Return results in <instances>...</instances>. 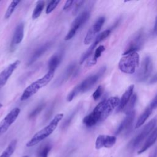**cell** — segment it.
<instances>
[{"label": "cell", "mask_w": 157, "mask_h": 157, "mask_svg": "<svg viewBox=\"0 0 157 157\" xmlns=\"http://www.w3.org/2000/svg\"><path fill=\"white\" fill-rule=\"evenodd\" d=\"M63 113H58L56 115L48 125L39 131L32 137V138L26 143V147H33L52 134L56 128L59 121L63 118Z\"/></svg>", "instance_id": "3"}, {"label": "cell", "mask_w": 157, "mask_h": 157, "mask_svg": "<svg viewBox=\"0 0 157 157\" xmlns=\"http://www.w3.org/2000/svg\"><path fill=\"white\" fill-rule=\"evenodd\" d=\"M63 53L60 52L53 55L48 61V71H55L63 58Z\"/></svg>", "instance_id": "20"}, {"label": "cell", "mask_w": 157, "mask_h": 157, "mask_svg": "<svg viewBox=\"0 0 157 157\" xmlns=\"http://www.w3.org/2000/svg\"><path fill=\"white\" fill-rule=\"evenodd\" d=\"M119 102L120 99L115 96L104 99L94 107L90 114L84 117L83 124L86 127L90 128L104 121L118 107Z\"/></svg>", "instance_id": "1"}, {"label": "cell", "mask_w": 157, "mask_h": 157, "mask_svg": "<svg viewBox=\"0 0 157 157\" xmlns=\"http://www.w3.org/2000/svg\"><path fill=\"white\" fill-rule=\"evenodd\" d=\"M20 2V1H12L10 5L9 6L8 8L7 9V10L5 13V18L6 19H8L10 17V16L12 15V13H13L15 9L16 8V7L17 6V5Z\"/></svg>", "instance_id": "27"}, {"label": "cell", "mask_w": 157, "mask_h": 157, "mask_svg": "<svg viewBox=\"0 0 157 157\" xmlns=\"http://www.w3.org/2000/svg\"><path fill=\"white\" fill-rule=\"evenodd\" d=\"M157 124V116L151 119L147 124H146L143 129L140 131V132L133 139H132L128 144V147L131 149H134L142 142L151 132L152 130L155 129V126Z\"/></svg>", "instance_id": "6"}, {"label": "cell", "mask_w": 157, "mask_h": 157, "mask_svg": "<svg viewBox=\"0 0 157 157\" xmlns=\"http://www.w3.org/2000/svg\"><path fill=\"white\" fill-rule=\"evenodd\" d=\"M84 3V1H77V3L76 4V6L74 9V11H73V14H76L77 13V12L78 11V10L80 9V8L82 7V4Z\"/></svg>", "instance_id": "32"}, {"label": "cell", "mask_w": 157, "mask_h": 157, "mask_svg": "<svg viewBox=\"0 0 157 157\" xmlns=\"http://www.w3.org/2000/svg\"><path fill=\"white\" fill-rule=\"evenodd\" d=\"M23 157H28V156H23Z\"/></svg>", "instance_id": "39"}, {"label": "cell", "mask_w": 157, "mask_h": 157, "mask_svg": "<svg viewBox=\"0 0 157 157\" xmlns=\"http://www.w3.org/2000/svg\"><path fill=\"white\" fill-rule=\"evenodd\" d=\"M105 17H99L96 21L92 25V26L89 29L88 31L85 39H84V44L85 45H88L91 43L92 40L95 37L96 34L100 31L102 26H103L104 22H105Z\"/></svg>", "instance_id": "12"}, {"label": "cell", "mask_w": 157, "mask_h": 157, "mask_svg": "<svg viewBox=\"0 0 157 157\" xmlns=\"http://www.w3.org/2000/svg\"><path fill=\"white\" fill-rule=\"evenodd\" d=\"M153 69L151 58L149 55L144 57L140 69L136 74V80L138 82L145 81L151 75Z\"/></svg>", "instance_id": "8"}, {"label": "cell", "mask_w": 157, "mask_h": 157, "mask_svg": "<svg viewBox=\"0 0 157 157\" xmlns=\"http://www.w3.org/2000/svg\"><path fill=\"white\" fill-rule=\"evenodd\" d=\"M134 85H131L125 91V92L123 93V96H121V99L120 100L119 104L117 108L116 112H119L124 110L128 103L129 102L131 96H132L133 91H134Z\"/></svg>", "instance_id": "16"}, {"label": "cell", "mask_w": 157, "mask_h": 157, "mask_svg": "<svg viewBox=\"0 0 157 157\" xmlns=\"http://www.w3.org/2000/svg\"><path fill=\"white\" fill-rule=\"evenodd\" d=\"M153 110V109L150 105L148 106L145 109L144 112L140 115V117H139V118H138V120L137 121V123H136V126H135V128L136 129L140 128L145 122V121L147 120V118L151 115Z\"/></svg>", "instance_id": "21"}, {"label": "cell", "mask_w": 157, "mask_h": 157, "mask_svg": "<svg viewBox=\"0 0 157 157\" xmlns=\"http://www.w3.org/2000/svg\"><path fill=\"white\" fill-rule=\"evenodd\" d=\"M2 107V104L0 102V109H1Z\"/></svg>", "instance_id": "38"}, {"label": "cell", "mask_w": 157, "mask_h": 157, "mask_svg": "<svg viewBox=\"0 0 157 157\" xmlns=\"http://www.w3.org/2000/svg\"><path fill=\"white\" fill-rule=\"evenodd\" d=\"M144 42V31L143 29L139 30L132 37V39L131 40L128 45L123 53V55L128 53L132 52H137L140 50Z\"/></svg>", "instance_id": "10"}, {"label": "cell", "mask_w": 157, "mask_h": 157, "mask_svg": "<svg viewBox=\"0 0 157 157\" xmlns=\"http://www.w3.org/2000/svg\"><path fill=\"white\" fill-rule=\"evenodd\" d=\"M104 91V88L101 85L98 86V87L96 88V90L94 91V92L93 94V98L94 101H97L100 98V97L102 96Z\"/></svg>", "instance_id": "30"}, {"label": "cell", "mask_w": 157, "mask_h": 157, "mask_svg": "<svg viewBox=\"0 0 157 157\" xmlns=\"http://www.w3.org/2000/svg\"><path fill=\"white\" fill-rule=\"evenodd\" d=\"M153 34L155 35H157V16L155 19V25L153 28Z\"/></svg>", "instance_id": "36"}, {"label": "cell", "mask_w": 157, "mask_h": 157, "mask_svg": "<svg viewBox=\"0 0 157 157\" xmlns=\"http://www.w3.org/2000/svg\"><path fill=\"white\" fill-rule=\"evenodd\" d=\"M150 84H153L157 82V72L154 75V76L150 79Z\"/></svg>", "instance_id": "35"}, {"label": "cell", "mask_w": 157, "mask_h": 157, "mask_svg": "<svg viewBox=\"0 0 157 157\" xmlns=\"http://www.w3.org/2000/svg\"><path fill=\"white\" fill-rule=\"evenodd\" d=\"M55 74V71H48L46 74H45L42 77L37 79L32 83H31L28 86H27L23 91L21 97V101H25L32 96L35 94L41 88L46 86L53 78Z\"/></svg>", "instance_id": "4"}, {"label": "cell", "mask_w": 157, "mask_h": 157, "mask_svg": "<svg viewBox=\"0 0 157 157\" xmlns=\"http://www.w3.org/2000/svg\"><path fill=\"white\" fill-rule=\"evenodd\" d=\"M60 2V1L59 0H55V1H51L49 2L48 4L46 10H45V13L46 14H49L58 5V4Z\"/></svg>", "instance_id": "29"}, {"label": "cell", "mask_w": 157, "mask_h": 157, "mask_svg": "<svg viewBox=\"0 0 157 157\" xmlns=\"http://www.w3.org/2000/svg\"><path fill=\"white\" fill-rule=\"evenodd\" d=\"M105 48L104 45H99L98 47H97L94 52V56L93 57L92 59H90L87 62L86 66L90 67V66H94V64H96L97 63V59L101 56L102 53L105 50Z\"/></svg>", "instance_id": "24"}, {"label": "cell", "mask_w": 157, "mask_h": 157, "mask_svg": "<svg viewBox=\"0 0 157 157\" xmlns=\"http://www.w3.org/2000/svg\"><path fill=\"white\" fill-rule=\"evenodd\" d=\"M20 63V60H15L14 62L10 64L0 73V90L6 85L9 77L12 75L14 71L18 67Z\"/></svg>", "instance_id": "14"}, {"label": "cell", "mask_w": 157, "mask_h": 157, "mask_svg": "<svg viewBox=\"0 0 157 157\" xmlns=\"http://www.w3.org/2000/svg\"><path fill=\"white\" fill-rule=\"evenodd\" d=\"M110 33H111V29H106V30L101 32L100 34H99L96 37L94 42H93V44L89 47V48L87 49V50L85 52H84L83 53V55H82V56L80 57V61H79V63L80 64H83V62L92 54L93 50H94V48H96L97 45L99 43H100L101 42H102L103 40L106 39L109 36Z\"/></svg>", "instance_id": "11"}, {"label": "cell", "mask_w": 157, "mask_h": 157, "mask_svg": "<svg viewBox=\"0 0 157 157\" xmlns=\"http://www.w3.org/2000/svg\"><path fill=\"white\" fill-rule=\"evenodd\" d=\"M44 6H45V1H38L37 2L36 7L34 9L33 12L32 13V18L33 20L37 19V18L39 17L41 13L42 12Z\"/></svg>", "instance_id": "26"}, {"label": "cell", "mask_w": 157, "mask_h": 157, "mask_svg": "<svg viewBox=\"0 0 157 157\" xmlns=\"http://www.w3.org/2000/svg\"><path fill=\"white\" fill-rule=\"evenodd\" d=\"M24 27L25 26L23 22H21L17 25L12 39L11 47H13L14 45L19 44L22 41L24 36Z\"/></svg>", "instance_id": "17"}, {"label": "cell", "mask_w": 157, "mask_h": 157, "mask_svg": "<svg viewBox=\"0 0 157 157\" xmlns=\"http://www.w3.org/2000/svg\"><path fill=\"white\" fill-rule=\"evenodd\" d=\"M136 99H137V96L136 94H134V95H132V98H131L129 102L128 103V104L126 105V106H128L126 108H124V110H125V112L126 113H128V112H130L133 110V108L134 107V105H135V103H136Z\"/></svg>", "instance_id": "28"}, {"label": "cell", "mask_w": 157, "mask_h": 157, "mask_svg": "<svg viewBox=\"0 0 157 157\" xmlns=\"http://www.w3.org/2000/svg\"><path fill=\"white\" fill-rule=\"evenodd\" d=\"M139 55L137 52L123 55L118 63L120 70L126 74H133L139 65Z\"/></svg>", "instance_id": "5"}, {"label": "cell", "mask_w": 157, "mask_h": 157, "mask_svg": "<svg viewBox=\"0 0 157 157\" xmlns=\"http://www.w3.org/2000/svg\"><path fill=\"white\" fill-rule=\"evenodd\" d=\"M156 155H157V154H156V152H155L150 157H156Z\"/></svg>", "instance_id": "37"}, {"label": "cell", "mask_w": 157, "mask_h": 157, "mask_svg": "<svg viewBox=\"0 0 157 157\" xmlns=\"http://www.w3.org/2000/svg\"><path fill=\"white\" fill-rule=\"evenodd\" d=\"M74 1L72 0H69V1H66L64 5V7H63V9L64 10H67L68 9H69L71 6L72 5V4L74 3Z\"/></svg>", "instance_id": "33"}, {"label": "cell", "mask_w": 157, "mask_h": 157, "mask_svg": "<svg viewBox=\"0 0 157 157\" xmlns=\"http://www.w3.org/2000/svg\"><path fill=\"white\" fill-rule=\"evenodd\" d=\"M90 16V12L87 10L83 12L81 14L78 15L72 23L71 26L64 38L65 40H69L71 39L75 35L78 29L88 21Z\"/></svg>", "instance_id": "7"}, {"label": "cell", "mask_w": 157, "mask_h": 157, "mask_svg": "<svg viewBox=\"0 0 157 157\" xmlns=\"http://www.w3.org/2000/svg\"><path fill=\"white\" fill-rule=\"evenodd\" d=\"M157 140V127H156L153 131L150 133L148 138L147 139L145 142L142 146L140 150L137 151L138 154H141L148 150L150 147H151Z\"/></svg>", "instance_id": "18"}, {"label": "cell", "mask_w": 157, "mask_h": 157, "mask_svg": "<svg viewBox=\"0 0 157 157\" xmlns=\"http://www.w3.org/2000/svg\"><path fill=\"white\" fill-rule=\"evenodd\" d=\"M150 106L153 109L157 108V95L154 98V99L152 100L150 104Z\"/></svg>", "instance_id": "34"}, {"label": "cell", "mask_w": 157, "mask_h": 157, "mask_svg": "<svg viewBox=\"0 0 157 157\" xmlns=\"http://www.w3.org/2000/svg\"><path fill=\"white\" fill-rule=\"evenodd\" d=\"M116 140L117 138L113 136L99 135L95 142V148L99 150L102 148H111L115 145Z\"/></svg>", "instance_id": "13"}, {"label": "cell", "mask_w": 157, "mask_h": 157, "mask_svg": "<svg viewBox=\"0 0 157 157\" xmlns=\"http://www.w3.org/2000/svg\"><path fill=\"white\" fill-rule=\"evenodd\" d=\"M17 141L16 139L12 140L6 148V149L3 151V152L1 154L0 157H11V156L14 153L16 146H17Z\"/></svg>", "instance_id": "23"}, {"label": "cell", "mask_w": 157, "mask_h": 157, "mask_svg": "<svg viewBox=\"0 0 157 157\" xmlns=\"http://www.w3.org/2000/svg\"><path fill=\"white\" fill-rule=\"evenodd\" d=\"M52 145L50 143H45L41 145L36 152V157H48Z\"/></svg>", "instance_id": "25"}, {"label": "cell", "mask_w": 157, "mask_h": 157, "mask_svg": "<svg viewBox=\"0 0 157 157\" xmlns=\"http://www.w3.org/2000/svg\"><path fill=\"white\" fill-rule=\"evenodd\" d=\"M76 69V65L74 63L71 64L65 70V71L64 72L63 74L61 75V78L59 79H58L59 83L61 84L62 83L66 82V80H67L72 74H74L75 71Z\"/></svg>", "instance_id": "22"}, {"label": "cell", "mask_w": 157, "mask_h": 157, "mask_svg": "<svg viewBox=\"0 0 157 157\" xmlns=\"http://www.w3.org/2000/svg\"><path fill=\"white\" fill-rule=\"evenodd\" d=\"M135 111L132 110L126 113V116L124 119L121 121L118 128L115 131V134H119L123 131H128L132 126L133 121L135 118Z\"/></svg>", "instance_id": "15"}, {"label": "cell", "mask_w": 157, "mask_h": 157, "mask_svg": "<svg viewBox=\"0 0 157 157\" xmlns=\"http://www.w3.org/2000/svg\"><path fill=\"white\" fill-rule=\"evenodd\" d=\"M51 45H52V42H47V43L44 44V45H42L40 47H39L37 49H36V51L33 53V55L29 58V59L28 61V65H31L32 63L35 62L46 51L48 50V49L50 47Z\"/></svg>", "instance_id": "19"}, {"label": "cell", "mask_w": 157, "mask_h": 157, "mask_svg": "<svg viewBox=\"0 0 157 157\" xmlns=\"http://www.w3.org/2000/svg\"><path fill=\"white\" fill-rule=\"evenodd\" d=\"M105 69L106 67L105 66L100 68V69L96 74L88 76L80 83L75 86L67 95L66 98L67 101L68 102H71L78 94L86 92L90 90L98 82L99 78L104 74Z\"/></svg>", "instance_id": "2"}, {"label": "cell", "mask_w": 157, "mask_h": 157, "mask_svg": "<svg viewBox=\"0 0 157 157\" xmlns=\"http://www.w3.org/2000/svg\"><path fill=\"white\" fill-rule=\"evenodd\" d=\"M44 107V104H40L39 106H37L30 114H29V117L32 118V117H36L39 113L40 112V111L43 109Z\"/></svg>", "instance_id": "31"}, {"label": "cell", "mask_w": 157, "mask_h": 157, "mask_svg": "<svg viewBox=\"0 0 157 157\" xmlns=\"http://www.w3.org/2000/svg\"><path fill=\"white\" fill-rule=\"evenodd\" d=\"M20 111L21 110L20 108L15 107L2 119L0 123V136L4 134L8 130L9 127L14 123L18 118Z\"/></svg>", "instance_id": "9"}]
</instances>
